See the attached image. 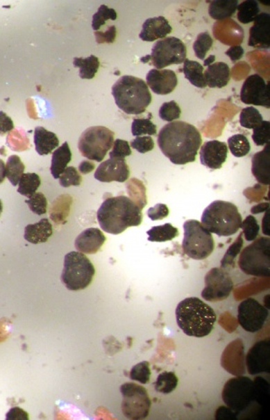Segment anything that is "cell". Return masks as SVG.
<instances>
[{
	"label": "cell",
	"mask_w": 270,
	"mask_h": 420,
	"mask_svg": "<svg viewBox=\"0 0 270 420\" xmlns=\"http://www.w3.org/2000/svg\"><path fill=\"white\" fill-rule=\"evenodd\" d=\"M160 151L177 165L194 163L202 145V136L193 124L184 121L164 126L158 136Z\"/></svg>",
	"instance_id": "obj_1"
},
{
	"label": "cell",
	"mask_w": 270,
	"mask_h": 420,
	"mask_svg": "<svg viewBox=\"0 0 270 420\" xmlns=\"http://www.w3.org/2000/svg\"><path fill=\"white\" fill-rule=\"evenodd\" d=\"M98 221L103 231L117 236L142 224V209L130 197H110L100 206Z\"/></svg>",
	"instance_id": "obj_2"
},
{
	"label": "cell",
	"mask_w": 270,
	"mask_h": 420,
	"mask_svg": "<svg viewBox=\"0 0 270 420\" xmlns=\"http://www.w3.org/2000/svg\"><path fill=\"white\" fill-rule=\"evenodd\" d=\"M176 319L178 328L187 336L208 337L213 331L217 316L214 310L199 298H187L176 309Z\"/></svg>",
	"instance_id": "obj_3"
},
{
	"label": "cell",
	"mask_w": 270,
	"mask_h": 420,
	"mask_svg": "<svg viewBox=\"0 0 270 420\" xmlns=\"http://www.w3.org/2000/svg\"><path fill=\"white\" fill-rule=\"evenodd\" d=\"M115 104L127 115L144 113L153 97L146 82L135 76L126 75L112 87Z\"/></svg>",
	"instance_id": "obj_4"
},
{
	"label": "cell",
	"mask_w": 270,
	"mask_h": 420,
	"mask_svg": "<svg viewBox=\"0 0 270 420\" xmlns=\"http://www.w3.org/2000/svg\"><path fill=\"white\" fill-rule=\"evenodd\" d=\"M242 218L237 206L223 200H215L205 209L202 226L218 236H233L241 229Z\"/></svg>",
	"instance_id": "obj_5"
},
{
	"label": "cell",
	"mask_w": 270,
	"mask_h": 420,
	"mask_svg": "<svg viewBox=\"0 0 270 420\" xmlns=\"http://www.w3.org/2000/svg\"><path fill=\"white\" fill-rule=\"evenodd\" d=\"M95 273V267L86 255L72 251L65 255L60 280L68 290L82 291L89 287Z\"/></svg>",
	"instance_id": "obj_6"
},
{
	"label": "cell",
	"mask_w": 270,
	"mask_h": 420,
	"mask_svg": "<svg viewBox=\"0 0 270 420\" xmlns=\"http://www.w3.org/2000/svg\"><path fill=\"white\" fill-rule=\"evenodd\" d=\"M239 269L245 275L256 277H269L270 275V240L268 237L255 239L251 245L246 246L239 255Z\"/></svg>",
	"instance_id": "obj_7"
},
{
	"label": "cell",
	"mask_w": 270,
	"mask_h": 420,
	"mask_svg": "<svg viewBox=\"0 0 270 420\" xmlns=\"http://www.w3.org/2000/svg\"><path fill=\"white\" fill-rule=\"evenodd\" d=\"M184 254L193 260L201 261L210 257L214 249L213 236L202 226L201 222L187 220L184 224Z\"/></svg>",
	"instance_id": "obj_8"
},
{
	"label": "cell",
	"mask_w": 270,
	"mask_h": 420,
	"mask_svg": "<svg viewBox=\"0 0 270 420\" xmlns=\"http://www.w3.org/2000/svg\"><path fill=\"white\" fill-rule=\"evenodd\" d=\"M115 133L105 127H91L82 133L78 140V150L90 161L101 163L113 147Z\"/></svg>",
	"instance_id": "obj_9"
},
{
	"label": "cell",
	"mask_w": 270,
	"mask_h": 420,
	"mask_svg": "<svg viewBox=\"0 0 270 420\" xmlns=\"http://www.w3.org/2000/svg\"><path fill=\"white\" fill-rule=\"evenodd\" d=\"M187 59V47L177 38H166L158 41L151 49V54L141 58L144 63H151L157 70L172 65H180Z\"/></svg>",
	"instance_id": "obj_10"
},
{
	"label": "cell",
	"mask_w": 270,
	"mask_h": 420,
	"mask_svg": "<svg viewBox=\"0 0 270 420\" xmlns=\"http://www.w3.org/2000/svg\"><path fill=\"white\" fill-rule=\"evenodd\" d=\"M221 396L227 407L238 415L253 403L256 396V388L253 380L248 377H235L226 383Z\"/></svg>",
	"instance_id": "obj_11"
},
{
	"label": "cell",
	"mask_w": 270,
	"mask_h": 420,
	"mask_svg": "<svg viewBox=\"0 0 270 420\" xmlns=\"http://www.w3.org/2000/svg\"><path fill=\"white\" fill-rule=\"evenodd\" d=\"M122 394V412L129 419L147 418L150 413L151 401L147 389L136 383L126 382L120 387Z\"/></svg>",
	"instance_id": "obj_12"
},
{
	"label": "cell",
	"mask_w": 270,
	"mask_h": 420,
	"mask_svg": "<svg viewBox=\"0 0 270 420\" xmlns=\"http://www.w3.org/2000/svg\"><path fill=\"white\" fill-rule=\"evenodd\" d=\"M205 288L201 292L206 301H221L228 299L233 290V282L229 273L221 268H213L205 277Z\"/></svg>",
	"instance_id": "obj_13"
},
{
	"label": "cell",
	"mask_w": 270,
	"mask_h": 420,
	"mask_svg": "<svg viewBox=\"0 0 270 420\" xmlns=\"http://www.w3.org/2000/svg\"><path fill=\"white\" fill-rule=\"evenodd\" d=\"M238 322L245 331L256 333L262 330L269 318V310L259 301L248 298L238 307Z\"/></svg>",
	"instance_id": "obj_14"
},
{
	"label": "cell",
	"mask_w": 270,
	"mask_h": 420,
	"mask_svg": "<svg viewBox=\"0 0 270 420\" xmlns=\"http://www.w3.org/2000/svg\"><path fill=\"white\" fill-rule=\"evenodd\" d=\"M241 100L247 105L262 106L270 108L269 83L259 74L248 76L241 90Z\"/></svg>",
	"instance_id": "obj_15"
},
{
	"label": "cell",
	"mask_w": 270,
	"mask_h": 420,
	"mask_svg": "<svg viewBox=\"0 0 270 420\" xmlns=\"http://www.w3.org/2000/svg\"><path fill=\"white\" fill-rule=\"evenodd\" d=\"M129 176L130 170L126 159L113 158L100 164L94 175V177L101 182H126Z\"/></svg>",
	"instance_id": "obj_16"
},
{
	"label": "cell",
	"mask_w": 270,
	"mask_h": 420,
	"mask_svg": "<svg viewBox=\"0 0 270 420\" xmlns=\"http://www.w3.org/2000/svg\"><path fill=\"white\" fill-rule=\"evenodd\" d=\"M228 147L224 142L212 140L205 142L200 149V161L206 168L221 169L226 162Z\"/></svg>",
	"instance_id": "obj_17"
},
{
	"label": "cell",
	"mask_w": 270,
	"mask_h": 420,
	"mask_svg": "<svg viewBox=\"0 0 270 420\" xmlns=\"http://www.w3.org/2000/svg\"><path fill=\"white\" fill-rule=\"evenodd\" d=\"M146 84L158 95H168L175 90L178 78L171 70L153 69L148 72Z\"/></svg>",
	"instance_id": "obj_18"
},
{
	"label": "cell",
	"mask_w": 270,
	"mask_h": 420,
	"mask_svg": "<svg viewBox=\"0 0 270 420\" xmlns=\"http://www.w3.org/2000/svg\"><path fill=\"white\" fill-rule=\"evenodd\" d=\"M270 341L262 340L255 344L246 357L250 374L269 372Z\"/></svg>",
	"instance_id": "obj_19"
},
{
	"label": "cell",
	"mask_w": 270,
	"mask_h": 420,
	"mask_svg": "<svg viewBox=\"0 0 270 420\" xmlns=\"http://www.w3.org/2000/svg\"><path fill=\"white\" fill-rule=\"evenodd\" d=\"M253 26L250 29L248 47L258 49L270 47V15L260 13L255 18Z\"/></svg>",
	"instance_id": "obj_20"
},
{
	"label": "cell",
	"mask_w": 270,
	"mask_h": 420,
	"mask_svg": "<svg viewBox=\"0 0 270 420\" xmlns=\"http://www.w3.org/2000/svg\"><path fill=\"white\" fill-rule=\"evenodd\" d=\"M106 239L105 234L99 228H87L76 239L75 248L82 254L95 255L101 249Z\"/></svg>",
	"instance_id": "obj_21"
},
{
	"label": "cell",
	"mask_w": 270,
	"mask_h": 420,
	"mask_svg": "<svg viewBox=\"0 0 270 420\" xmlns=\"http://www.w3.org/2000/svg\"><path fill=\"white\" fill-rule=\"evenodd\" d=\"M171 32L172 27L165 17H151L142 24L139 38L144 42H154L166 38Z\"/></svg>",
	"instance_id": "obj_22"
},
{
	"label": "cell",
	"mask_w": 270,
	"mask_h": 420,
	"mask_svg": "<svg viewBox=\"0 0 270 420\" xmlns=\"http://www.w3.org/2000/svg\"><path fill=\"white\" fill-rule=\"evenodd\" d=\"M206 85L211 89H221L227 86L230 79V67L226 63H214L204 72Z\"/></svg>",
	"instance_id": "obj_23"
},
{
	"label": "cell",
	"mask_w": 270,
	"mask_h": 420,
	"mask_svg": "<svg viewBox=\"0 0 270 420\" xmlns=\"http://www.w3.org/2000/svg\"><path fill=\"white\" fill-rule=\"evenodd\" d=\"M251 172L259 184H270V145H265L262 151L258 152L253 157Z\"/></svg>",
	"instance_id": "obj_24"
},
{
	"label": "cell",
	"mask_w": 270,
	"mask_h": 420,
	"mask_svg": "<svg viewBox=\"0 0 270 420\" xmlns=\"http://www.w3.org/2000/svg\"><path fill=\"white\" fill-rule=\"evenodd\" d=\"M53 236V226L48 218H42L38 223L30 224L25 228L24 237L27 242L37 245L48 241Z\"/></svg>",
	"instance_id": "obj_25"
},
{
	"label": "cell",
	"mask_w": 270,
	"mask_h": 420,
	"mask_svg": "<svg viewBox=\"0 0 270 420\" xmlns=\"http://www.w3.org/2000/svg\"><path fill=\"white\" fill-rule=\"evenodd\" d=\"M59 138L56 134L51 132L42 127H37L35 129V150L38 154H49L59 146Z\"/></svg>",
	"instance_id": "obj_26"
},
{
	"label": "cell",
	"mask_w": 270,
	"mask_h": 420,
	"mask_svg": "<svg viewBox=\"0 0 270 420\" xmlns=\"http://www.w3.org/2000/svg\"><path fill=\"white\" fill-rule=\"evenodd\" d=\"M72 154L68 142L63 143L62 145L58 147L53 153L51 157V172L54 179H59L60 175L71 163Z\"/></svg>",
	"instance_id": "obj_27"
},
{
	"label": "cell",
	"mask_w": 270,
	"mask_h": 420,
	"mask_svg": "<svg viewBox=\"0 0 270 420\" xmlns=\"http://www.w3.org/2000/svg\"><path fill=\"white\" fill-rule=\"evenodd\" d=\"M182 72H184L185 77L193 86L199 88V89H204L208 86L205 80L204 66L200 65L199 62L189 59L185 60Z\"/></svg>",
	"instance_id": "obj_28"
},
{
	"label": "cell",
	"mask_w": 270,
	"mask_h": 420,
	"mask_svg": "<svg viewBox=\"0 0 270 420\" xmlns=\"http://www.w3.org/2000/svg\"><path fill=\"white\" fill-rule=\"evenodd\" d=\"M238 6L237 0L212 1L209 5V16L214 20H223L226 18L232 17L237 10Z\"/></svg>",
	"instance_id": "obj_29"
},
{
	"label": "cell",
	"mask_w": 270,
	"mask_h": 420,
	"mask_svg": "<svg viewBox=\"0 0 270 420\" xmlns=\"http://www.w3.org/2000/svg\"><path fill=\"white\" fill-rule=\"evenodd\" d=\"M74 65L80 68V77L84 80H92L98 72L100 63L99 58L90 56L87 58H74Z\"/></svg>",
	"instance_id": "obj_30"
},
{
	"label": "cell",
	"mask_w": 270,
	"mask_h": 420,
	"mask_svg": "<svg viewBox=\"0 0 270 420\" xmlns=\"http://www.w3.org/2000/svg\"><path fill=\"white\" fill-rule=\"evenodd\" d=\"M148 241L163 243L171 241L178 236V229L171 223L153 227L148 231Z\"/></svg>",
	"instance_id": "obj_31"
},
{
	"label": "cell",
	"mask_w": 270,
	"mask_h": 420,
	"mask_svg": "<svg viewBox=\"0 0 270 420\" xmlns=\"http://www.w3.org/2000/svg\"><path fill=\"white\" fill-rule=\"evenodd\" d=\"M25 169V164L21 161L20 157L16 154L11 155L6 164V177H8L11 184L16 187L19 184Z\"/></svg>",
	"instance_id": "obj_32"
},
{
	"label": "cell",
	"mask_w": 270,
	"mask_h": 420,
	"mask_svg": "<svg viewBox=\"0 0 270 420\" xmlns=\"http://www.w3.org/2000/svg\"><path fill=\"white\" fill-rule=\"evenodd\" d=\"M17 193L27 197H31L41 185V179L36 173H24L20 178Z\"/></svg>",
	"instance_id": "obj_33"
},
{
	"label": "cell",
	"mask_w": 270,
	"mask_h": 420,
	"mask_svg": "<svg viewBox=\"0 0 270 420\" xmlns=\"http://www.w3.org/2000/svg\"><path fill=\"white\" fill-rule=\"evenodd\" d=\"M130 199L136 204L140 209H144L147 205L146 188L141 181L132 179L126 185Z\"/></svg>",
	"instance_id": "obj_34"
},
{
	"label": "cell",
	"mask_w": 270,
	"mask_h": 420,
	"mask_svg": "<svg viewBox=\"0 0 270 420\" xmlns=\"http://www.w3.org/2000/svg\"><path fill=\"white\" fill-rule=\"evenodd\" d=\"M178 379L175 373L163 372L158 376L155 385L156 391L163 394H169L177 388Z\"/></svg>",
	"instance_id": "obj_35"
},
{
	"label": "cell",
	"mask_w": 270,
	"mask_h": 420,
	"mask_svg": "<svg viewBox=\"0 0 270 420\" xmlns=\"http://www.w3.org/2000/svg\"><path fill=\"white\" fill-rule=\"evenodd\" d=\"M237 18L239 22L248 24L259 16L260 7L257 1H244L239 4Z\"/></svg>",
	"instance_id": "obj_36"
},
{
	"label": "cell",
	"mask_w": 270,
	"mask_h": 420,
	"mask_svg": "<svg viewBox=\"0 0 270 420\" xmlns=\"http://www.w3.org/2000/svg\"><path fill=\"white\" fill-rule=\"evenodd\" d=\"M228 146L230 153L237 158L246 156L251 151L250 142L241 134L230 136L228 139Z\"/></svg>",
	"instance_id": "obj_37"
},
{
	"label": "cell",
	"mask_w": 270,
	"mask_h": 420,
	"mask_svg": "<svg viewBox=\"0 0 270 420\" xmlns=\"http://www.w3.org/2000/svg\"><path fill=\"white\" fill-rule=\"evenodd\" d=\"M263 121L262 115L253 106H248L242 109L239 115V124L247 129H254Z\"/></svg>",
	"instance_id": "obj_38"
},
{
	"label": "cell",
	"mask_w": 270,
	"mask_h": 420,
	"mask_svg": "<svg viewBox=\"0 0 270 420\" xmlns=\"http://www.w3.org/2000/svg\"><path fill=\"white\" fill-rule=\"evenodd\" d=\"M149 118H135L132 124V134L133 136L137 138L144 135L155 136L157 134V127L151 120L153 115H149Z\"/></svg>",
	"instance_id": "obj_39"
},
{
	"label": "cell",
	"mask_w": 270,
	"mask_h": 420,
	"mask_svg": "<svg viewBox=\"0 0 270 420\" xmlns=\"http://www.w3.org/2000/svg\"><path fill=\"white\" fill-rule=\"evenodd\" d=\"M242 236H244L242 233L239 234L237 239L230 245L228 250L226 251V255L221 259V269L226 270V268L229 267L235 268L236 258H237L238 255L242 251V246H244Z\"/></svg>",
	"instance_id": "obj_40"
},
{
	"label": "cell",
	"mask_w": 270,
	"mask_h": 420,
	"mask_svg": "<svg viewBox=\"0 0 270 420\" xmlns=\"http://www.w3.org/2000/svg\"><path fill=\"white\" fill-rule=\"evenodd\" d=\"M117 13L114 8H108V6H100L98 12L94 14L92 18V29L94 31H99L100 27L104 26L108 20H117Z\"/></svg>",
	"instance_id": "obj_41"
},
{
	"label": "cell",
	"mask_w": 270,
	"mask_h": 420,
	"mask_svg": "<svg viewBox=\"0 0 270 420\" xmlns=\"http://www.w3.org/2000/svg\"><path fill=\"white\" fill-rule=\"evenodd\" d=\"M214 41L208 32L199 33L196 40L194 42L193 49L196 56L200 60H205L206 54L213 47Z\"/></svg>",
	"instance_id": "obj_42"
},
{
	"label": "cell",
	"mask_w": 270,
	"mask_h": 420,
	"mask_svg": "<svg viewBox=\"0 0 270 420\" xmlns=\"http://www.w3.org/2000/svg\"><path fill=\"white\" fill-rule=\"evenodd\" d=\"M151 375L150 364L144 361L132 368L129 377L132 380H135L142 385H147L150 382Z\"/></svg>",
	"instance_id": "obj_43"
},
{
	"label": "cell",
	"mask_w": 270,
	"mask_h": 420,
	"mask_svg": "<svg viewBox=\"0 0 270 420\" xmlns=\"http://www.w3.org/2000/svg\"><path fill=\"white\" fill-rule=\"evenodd\" d=\"M181 108L178 105V103L172 100V102L163 103L160 108L159 115L162 120L166 122H174L180 118Z\"/></svg>",
	"instance_id": "obj_44"
},
{
	"label": "cell",
	"mask_w": 270,
	"mask_h": 420,
	"mask_svg": "<svg viewBox=\"0 0 270 420\" xmlns=\"http://www.w3.org/2000/svg\"><path fill=\"white\" fill-rule=\"evenodd\" d=\"M241 228L242 234H244L246 241L251 242L259 236L260 227L258 223L257 219L253 216H248L247 218L242 222Z\"/></svg>",
	"instance_id": "obj_45"
},
{
	"label": "cell",
	"mask_w": 270,
	"mask_h": 420,
	"mask_svg": "<svg viewBox=\"0 0 270 420\" xmlns=\"http://www.w3.org/2000/svg\"><path fill=\"white\" fill-rule=\"evenodd\" d=\"M253 140L255 145L264 146L269 144L270 141V122L262 121L259 126L255 127L253 134Z\"/></svg>",
	"instance_id": "obj_46"
},
{
	"label": "cell",
	"mask_w": 270,
	"mask_h": 420,
	"mask_svg": "<svg viewBox=\"0 0 270 420\" xmlns=\"http://www.w3.org/2000/svg\"><path fill=\"white\" fill-rule=\"evenodd\" d=\"M60 184L63 188L71 186H80L82 181V177L78 173L77 169L74 167H67L65 172L60 176Z\"/></svg>",
	"instance_id": "obj_47"
},
{
	"label": "cell",
	"mask_w": 270,
	"mask_h": 420,
	"mask_svg": "<svg viewBox=\"0 0 270 420\" xmlns=\"http://www.w3.org/2000/svg\"><path fill=\"white\" fill-rule=\"evenodd\" d=\"M26 203L28 205L29 209L33 213L38 216H42L47 212V200L44 195L41 193L33 194L29 200H27Z\"/></svg>",
	"instance_id": "obj_48"
},
{
	"label": "cell",
	"mask_w": 270,
	"mask_h": 420,
	"mask_svg": "<svg viewBox=\"0 0 270 420\" xmlns=\"http://www.w3.org/2000/svg\"><path fill=\"white\" fill-rule=\"evenodd\" d=\"M132 154L131 146L126 140L117 139L114 142L113 149L109 156L113 159H126V157Z\"/></svg>",
	"instance_id": "obj_49"
},
{
	"label": "cell",
	"mask_w": 270,
	"mask_h": 420,
	"mask_svg": "<svg viewBox=\"0 0 270 420\" xmlns=\"http://www.w3.org/2000/svg\"><path fill=\"white\" fill-rule=\"evenodd\" d=\"M154 141L151 136H137L131 142V147L135 149L140 154H146L154 149Z\"/></svg>",
	"instance_id": "obj_50"
},
{
	"label": "cell",
	"mask_w": 270,
	"mask_h": 420,
	"mask_svg": "<svg viewBox=\"0 0 270 420\" xmlns=\"http://www.w3.org/2000/svg\"><path fill=\"white\" fill-rule=\"evenodd\" d=\"M169 209L165 204L158 203L153 208L149 209L147 215L151 220L157 221L168 217Z\"/></svg>",
	"instance_id": "obj_51"
},
{
	"label": "cell",
	"mask_w": 270,
	"mask_h": 420,
	"mask_svg": "<svg viewBox=\"0 0 270 420\" xmlns=\"http://www.w3.org/2000/svg\"><path fill=\"white\" fill-rule=\"evenodd\" d=\"M95 35L98 44H104V42L113 44L117 38V27L111 26L106 32L96 31Z\"/></svg>",
	"instance_id": "obj_52"
},
{
	"label": "cell",
	"mask_w": 270,
	"mask_h": 420,
	"mask_svg": "<svg viewBox=\"0 0 270 420\" xmlns=\"http://www.w3.org/2000/svg\"><path fill=\"white\" fill-rule=\"evenodd\" d=\"M14 129V122L5 112L0 111V136L10 133Z\"/></svg>",
	"instance_id": "obj_53"
},
{
	"label": "cell",
	"mask_w": 270,
	"mask_h": 420,
	"mask_svg": "<svg viewBox=\"0 0 270 420\" xmlns=\"http://www.w3.org/2000/svg\"><path fill=\"white\" fill-rule=\"evenodd\" d=\"M226 54L230 57L233 63H236L244 56V49L241 45H233L226 51Z\"/></svg>",
	"instance_id": "obj_54"
},
{
	"label": "cell",
	"mask_w": 270,
	"mask_h": 420,
	"mask_svg": "<svg viewBox=\"0 0 270 420\" xmlns=\"http://www.w3.org/2000/svg\"><path fill=\"white\" fill-rule=\"evenodd\" d=\"M236 417H237V414L230 410V407H220L217 414H215V418L217 419H235Z\"/></svg>",
	"instance_id": "obj_55"
},
{
	"label": "cell",
	"mask_w": 270,
	"mask_h": 420,
	"mask_svg": "<svg viewBox=\"0 0 270 420\" xmlns=\"http://www.w3.org/2000/svg\"><path fill=\"white\" fill-rule=\"evenodd\" d=\"M94 169H95V164L91 161H83L78 166V170L82 175H87V173L93 172Z\"/></svg>",
	"instance_id": "obj_56"
},
{
	"label": "cell",
	"mask_w": 270,
	"mask_h": 420,
	"mask_svg": "<svg viewBox=\"0 0 270 420\" xmlns=\"http://www.w3.org/2000/svg\"><path fill=\"white\" fill-rule=\"evenodd\" d=\"M269 208V203H262V204H260V205L253 207V208L251 209V213H253V214H259V213L266 211V210H268Z\"/></svg>",
	"instance_id": "obj_57"
},
{
	"label": "cell",
	"mask_w": 270,
	"mask_h": 420,
	"mask_svg": "<svg viewBox=\"0 0 270 420\" xmlns=\"http://www.w3.org/2000/svg\"><path fill=\"white\" fill-rule=\"evenodd\" d=\"M6 178V164L0 160V184H3Z\"/></svg>",
	"instance_id": "obj_58"
},
{
	"label": "cell",
	"mask_w": 270,
	"mask_h": 420,
	"mask_svg": "<svg viewBox=\"0 0 270 420\" xmlns=\"http://www.w3.org/2000/svg\"><path fill=\"white\" fill-rule=\"evenodd\" d=\"M204 66H209L211 65H213V63H214L215 60V56H210L208 57V59H205L204 60Z\"/></svg>",
	"instance_id": "obj_59"
},
{
	"label": "cell",
	"mask_w": 270,
	"mask_h": 420,
	"mask_svg": "<svg viewBox=\"0 0 270 420\" xmlns=\"http://www.w3.org/2000/svg\"><path fill=\"white\" fill-rule=\"evenodd\" d=\"M3 211V204L1 200H0V216H1Z\"/></svg>",
	"instance_id": "obj_60"
}]
</instances>
